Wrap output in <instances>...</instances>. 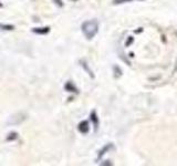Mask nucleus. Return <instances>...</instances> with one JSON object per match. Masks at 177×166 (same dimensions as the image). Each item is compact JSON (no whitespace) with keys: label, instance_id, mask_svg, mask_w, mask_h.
<instances>
[{"label":"nucleus","instance_id":"obj_8","mask_svg":"<svg viewBox=\"0 0 177 166\" xmlns=\"http://www.w3.org/2000/svg\"><path fill=\"white\" fill-rule=\"evenodd\" d=\"M0 29L1 30H6V31H9V30H13L15 27L12 24H0Z\"/></svg>","mask_w":177,"mask_h":166},{"label":"nucleus","instance_id":"obj_5","mask_svg":"<svg viewBox=\"0 0 177 166\" xmlns=\"http://www.w3.org/2000/svg\"><path fill=\"white\" fill-rule=\"evenodd\" d=\"M49 31H50L49 27H43V28H33V29H32V32L38 33V35H46V33H49Z\"/></svg>","mask_w":177,"mask_h":166},{"label":"nucleus","instance_id":"obj_1","mask_svg":"<svg viewBox=\"0 0 177 166\" xmlns=\"http://www.w3.org/2000/svg\"><path fill=\"white\" fill-rule=\"evenodd\" d=\"M82 32L84 37L87 40H91L96 35V33L99 32V21L96 19H93V20H87L84 21L81 26Z\"/></svg>","mask_w":177,"mask_h":166},{"label":"nucleus","instance_id":"obj_6","mask_svg":"<svg viewBox=\"0 0 177 166\" xmlns=\"http://www.w3.org/2000/svg\"><path fill=\"white\" fill-rule=\"evenodd\" d=\"M90 117H91V121L93 122V125H94V130L96 131V130H98V126H99V117L96 115L95 111H93L92 113H91Z\"/></svg>","mask_w":177,"mask_h":166},{"label":"nucleus","instance_id":"obj_12","mask_svg":"<svg viewBox=\"0 0 177 166\" xmlns=\"http://www.w3.org/2000/svg\"><path fill=\"white\" fill-rule=\"evenodd\" d=\"M132 41H133V38H132V37H130V38H128V41L126 42V47H128V46H130V43H131Z\"/></svg>","mask_w":177,"mask_h":166},{"label":"nucleus","instance_id":"obj_14","mask_svg":"<svg viewBox=\"0 0 177 166\" xmlns=\"http://www.w3.org/2000/svg\"><path fill=\"white\" fill-rule=\"evenodd\" d=\"M1 7H2V3H1V2H0V8H1Z\"/></svg>","mask_w":177,"mask_h":166},{"label":"nucleus","instance_id":"obj_13","mask_svg":"<svg viewBox=\"0 0 177 166\" xmlns=\"http://www.w3.org/2000/svg\"><path fill=\"white\" fill-rule=\"evenodd\" d=\"M54 2H57L59 5V6L61 7V6H63V3H61V0H54Z\"/></svg>","mask_w":177,"mask_h":166},{"label":"nucleus","instance_id":"obj_9","mask_svg":"<svg viewBox=\"0 0 177 166\" xmlns=\"http://www.w3.org/2000/svg\"><path fill=\"white\" fill-rule=\"evenodd\" d=\"M81 65H82V67H83V68H84V70L87 71V73H89V76H90L91 78H94V74H93L92 71H91L90 69H89V67H87V64L85 63L84 61H81Z\"/></svg>","mask_w":177,"mask_h":166},{"label":"nucleus","instance_id":"obj_11","mask_svg":"<svg viewBox=\"0 0 177 166\" xmlns=\"http://www.w3.org/2000/svg\"><path fill=\"white\" fill-rule=\"evenodd\" d=\"M18 137V133H16V132H12V133H10V134L8 135V137H7V141H13L16 140Z\"/></svg>","mask_w":177,"mask_h":166},{"label":"nucleus","instance_id":"obj_3","mask_svg":"<svg viewBox=\"0 0 177 166\" xmlns=\"http://www.w3.org/2000/svg\"><path fill=\"white\" fill-rule=\"evenodd\" d=\"M78 130L81 132L82 134H87V132L90 131V124H89L87 121H82V122H80V124H79Z\"/></svg>","mask_w":177,"mask_h":166},{"label":"nucleus","instance_id":"obj_4","mask_svg":"<svg viewBox=\"0 0 177 166\" xmlns=\"http://www.w3.org/2000/svg\"><path fill=\"white\" fill-rule=\"evenodd\" d=\"M112 147H113V144H112V143H110V144H106L105 146H103L101 151L99 152V155H98V157L102 158L105 154H106V153H108L109 151H110V149H112Z\"/></svg>","mask_w":177,"mask_h":166},{"label":"nucleus","instance_id":"obj_2","mask_svg":"<svg viewBox=\"0 0 177 166\" xmlns=\"http://www.w3.org/2000/svg\"><path fill=\"white\" fill-rule=\"evenodd\" d=\"M26 119H27L26 114L19 112V113L13 114V115H12L10 119H9L8 124H11V125H17V124H20V123H22Z\"/></svg>","mask_w":177,"mask_h":166},{"label":"nucleus","instance_id":"obj_10","mask_svg":"<svg viewBox=\"0 0 177 166\" xmlns=\"http://www.w3.org/2000/svg\"><path fill=\"white\" fill-rule=\"evenodd\" d=\"M132 1H142V0H113V5H122V3L132 2Z\"/></svg>","mask_w":177,"mask_h":166},{"label":"nucleus","instance_id":"obj_7","mask_svg":"<svg viewBox=\"0 0 177 166\" xmlns=\"http://www.w3.org/2000/svg\"><path fill=\"white\" fill-rule=\"evenodd\" d=\"M64 89L67 91H69V92H78V89L74 87V84H73L72 82H70V81L67 82V84H65Z\"/></svg>","mask_w":177,"mask_h":166}]
</instances>
